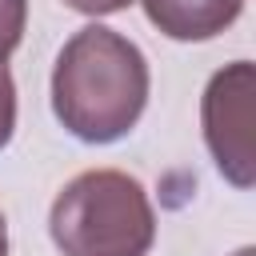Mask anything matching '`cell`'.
Masks as SVG:
<instances>
[{"label":"cell","mask_w":256,"mask_h":256,"mask_svg":"<svg viewBox=\"0 0 256 256\" xmlns=\"http://www.w3.org/2000/svg\"><path fill=\"white\" fill-rule=\"evenodd\" d=\"M64 4L84 16H112V12H124L132 0H64Z\"/></svg>","instance_id":"cell-7"},{"label":"cell","mask_w":256,"mask_h":256,"mask_svg":"<svg viewBox=\"0 0 256 256\" xmlns=\"http://www.w3.org/2000/svg\"><path fill=\"white\" fill-rule=\"evenodd\" d=\"M236 256H256V248H240V252H236Z\"/></svg>","instance_id":"cell-9"},{"label":"cell","mask_w":256,"mask_h":256,"mask_svg":"<svg viewBox=\"0 0 256 256\" xmlns=\"http://www.w3.org/2000/svg\"><path fill=\"white\" fill-rule=\"evenodd\" d=\"M0 256H8V220L0 212Z\"/></svg>","instance_id":"cell-8"},{"label":"cell","mask_w":256,"mask_h":256,"mask_svg":"<svg viewBox=\"0 0 256 256\" xmlns=\"http://www.w3.org/2000/svg\"><path fill=\"white\" fill-rule=\"evenodd\" d=\"M252 92L256 72L252 60H232L220 72H212L204 96H200V128L204 144L220 168V176L232 188L256 184V156H252Z\"/></svg>","instance_id":"cell-3"},{"label":"cell","mask_w":256,"mask_h":256,"mask_svg":"<svg viewBox=\"0 0 256 256\" xmlns=\"http://www.w3.org/2000/svg\"><path fill=\"white\" fill-rule=\"evenodd\" d=\"M12 132H16V84L8 64H0V152L8 148Z\"/></svg>","instance_id":"cell-6"},{"label":"cell","mask_w":256,"mask_h":256,"mask_svg":"<svg viewBox=\"0 0 256 256\" xmlns=\"http://www.w3.org/2000/svg\"><path fill=\"white\" fill-rule=\"evenodd\" d=\"M140 4L156 32L184 44L228 32L244 12V0H140Z\"/></svg>","instance_id":"cell-4"},{"label":"cell","mask_w":256,"mask_h":256,"mask_svg":"<svg viewBox=\"0 0 256 256\" xmlns=\"http://www.w3.org/2000/svg\"><path fill=\"white\" fill-rule=\"evenodd\" d=\"M24 24H28V0H0V64H8V56L20 48Z\"/></svg>","instance_id":"cell-5"},{"label":"cell","mask_w":256,"mask_h":256,"mask_svg":"<svg viewBox=\"0 0 256 256\" xmlns=\"http://www.w3.org/2000/svg\"><path fill=\"white\" fill-rule=\"evenodd\" d=\"M144 52L104 24L68 36L52 68V112L84 144H112L136 128L148 104Z\"/></svg>","instance_id":"cell-1"},{"label":"cell","mask_w":256,"mask_h":256,"mask_svg":"<svg viewBox=\"0 0 256 256\" xmlns=\"http://www.w3.org/2000/svg\"><path fill=\"white\" fill-rule=\"evenodd\" d=\"M48 232L64 256H148L156 212L136 176L88 168L56 192Z\"/></svg>","instance_id":"cell-2"}]
</instances>
